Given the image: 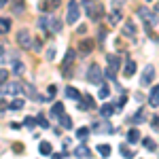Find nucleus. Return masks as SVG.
<instances>
[{"label": "nucleus", "mask_w": 159, "mask_h": 159, "mask_svg": "<svg viewBox=\"0 0 159 159\" xmlns=\"http://www.w3.org/2000/svg\"><path fill=\"white\" fill-rule=\"evenodd\" d=\"M83 9H85L87 17H89L91 21H98L100 17H102V13H104L102 4H98L96 0H85V2H83Z\"/></svg>", "instance_id": "obj_1"}, {"label": "nucleus", "mask_w": 159, "mask_h": 159, "mask_svg": "<svg viewBox=\"0 0 159 159\" xmlns=\"http://www.w3.org/2000/svg\"><path fill=\"white\" fill-rule=\"evenodd\" d=\"M38 25L43 28V30H47V32H60L61 30V21H57L55 17H49V15H43L40 19H38Z\"/></svg>", "instance_id": "obj_2"}, {"label": "nucleus", "mask_w": 159, "mask_h": 159, "mask_svg": "<svg viewBox=\"0 0 159 159\" xmlns=\"http://www.w3.org/2000/svg\"><path fill=\"white\" fill-rule=\"evenodd\" d=\"M136 15L144 21V24L151 28V25H157L159 24V17H157V13H153L151 9H147V7H140L138 11H136Z\"/></svg>", "instance_id": "obj_3"}, {"label": "nucleus", "mask_w": 159, "mask_h": 159, "mask_svg": "<svg viewBox=\"0 0 159 159\" xmlns=\"http://www.w3.org/2000/svg\"><path fill=\"white\" fill-rule=\"evenodd\" d=\"M0 93L2 96H19L21 93V83H17V81H11V83H2L0 85Z\"/></svg>", "instance_id": "obj_4"}, {"label": "nucleus", "mask_w": 159, "mask_h": 159, "mask_svg": "<svg viewBox=\"0 0 159 159\" xmlns=\"http://www.w3.org/2000/svg\"><path fill=\"white\" fill-rule=\"evenodd\" d=\"M79 15H81V9H79V2H74V0H70L68 2V11H66V21H68V25H72L79 21Z\"/></svg>", "instance_id": "obj_5"}, {"label": "nucleus", "mask_w": 159, "mask_h": 159, "mask_svg": "<svg viewBox=\"0 0 159 159\" xmlns=\"http://www.w3.org/2000/svg\"><path fill=\"white\" fill-rule=\"evenodd\" d=\"M17 45H19L21 49H25V51L34 49V43H32V36H30L28 30H19V32H17Z\"/></svg>", "instance_id": "obj_6"}, {"label": "nucleus", "mask_w": 159, "mask_h": 159, "mask_svg": "<svg viewBox=\"0 0 159 159\" xmlns=\"http://www.w3.org/2000/svg\"><path fill=\"white\" fill-rule=\"evenodd\" d=\"M87 81H89V83H93V85H100V83L104 81V76H102V68H100L98 64H91V66H89Z\"/></svg>", "instance_id": "obj_7"}, {"label": "nucleus", "mask_w": 159, "mask_h": 159, "mask_svg": "<svg viewBox=\"0 0 159 159\" xmlns=\"http://www.w3.org/2000/svg\"><path fill=\"white\" fill-rule=\"evenodd\" d=\"M153 79H155V68L148 64L147 68H144V72H142V76H140V83L147 87V85H151V83H153Z\"/></svg>", "instance_id": "obj_8"}, {"label": "nucleus", "mask_w": 159, "mask_h": 159, "mask_svg": "<svg viewBox=\"0 0 159 159\" xmlns=\"http://www.w3.org/2000/svg\"><path fill=\"white\" fill-rule=\"evenodd\" d=\"M60 7V0H43L40 4H38V9L43 13H51V11H55Z\"/></svg>", "instance_id": "obj_9"}, {"label": "nucleus", "mask_w": 159, "mask_h": 159, "mask_svg": "<svg viewBox=\"0 0 159 159\" xmlns=\"http://www.w3.org/2000/svg\"><path fill=\"white\" fill-rule=\"evenodd\" d=\"M148 104H151L153 108L159 106V85H155L153 89H151V93H148Z\"/></svg>", "instance_id": "obj_10"}, {"label": "nucleus", "mask_w": 159, "mask_h": 159, "mask_svg": "<svg viewBox=\"0 0 159 159\" xmlns=\"http://www.w3.org/2000/svg\"><path fill=\"white\" fill-rule=\"evenodd\" d=\"M79 108L81 110H91L93 108V100H91V96H85V98H79Z\"/></svg>", "instance_id": "obj_11"}, {"label": "nucleus", "mask_w": 159, "mask_h": 159, "mask_svg": "<svg viewBox=\"0 0 159 159\" xmlns=\"http://www.w3.org/2000/svg\"><path fill=\"white\" fill-rule=\"evenodd\" d=\"M123 74H125V76H134V74H136V61L134 60H127V61H125Z\"/></svg>", "instance_id": "obj_12"}, {"label": "nucleus", "mask_w": 159, "mask_h": 159, "mask_svg": "<svg viewBox=\"0 0 159 159\" xmlns=\"http://www.w3.org/2000/svg\"><path fill=\"white\" fill-rule=\"evenodd\" d=\"M108 21H110V25H117L119 21H123V15H121V11L119 9H115V11L108 15Z\"/></svg>", "instance_id": "obj_13"}, {"label": "nucleus", "mask_w": 159, "mask_h": 159, "mask_svg": "<svg viewBox=\"0 0 159 159\" xmlns=\"http://www.w3.org/2000/svg\"><path fill=\"white\" fill-rule=\"evenodd\" d=\"M140 140V132H138V127H132L129 132H127V142L129 144H136Z\"/></svg>", "instance_id": "obj_14"}, {"label": "nucleus", "mask_w": 159, "mask_h": 159, "mask_svg": "<svg viewBox=\"0 0 159 159\" xmlns=\"http://www.w3.org/2000/svg\"><path fill=\"white\" fill-rule=\"evenodd\" d=\"M123 34L129 38H136V25L132 24V21H127V24L123 25Z\"/></svg>", "instance_id": "obj_15"}, {"label": "nucleus", "mask_w": 159, "mask_h": 159, "mask_svg": "<svg viewBox=\"0 0 159 159\" xmlns=\"http://www.w3.org/2000/svg\"><path fill=\"white\" fill-rule=\"evenodd\" d=\"M79 49H81V53H91V49H93V43H91L89 38H85V40H81Z\"/></svg>", "instance_id": "obj_16"}, {"label": "nucleus", "mask_w": 159, "mask_h": 159, "mask_svg": "<svg viewBox=\"0 0 159 159\" xmlns=\"http://www.w3.org/2000/svg\"><path fill=\"white\" fill-rule=\"evenodd\" d=\"M61 115H64V106H61L60 102H55L53 108H51V117H53V119H60Z\"/></svg>", "instance_id": "obj_17"}, {"label": "nucleus", "mask_w": 159, "mask_h": 159, "mask_svg": "<svg viewBox=\"0 0 159 159\" xmlns=\"http://www.w3.org/2000/svg\"><path fill=\"white\" fill-rule=\"evenodd\" d=\"M106 60H108V64H110V68L117 72L119 70V66H121V60L117 57V55H106Z\"/></svg>", "instance_id": "obj_18"}, {"label": "nucleus", "mask_w": 159, "mask_h": 159, "mask_svg": "<svg viewBox=\"0 0 159 159\" xmlns=\"http://www.w3.org/2000/svg\"><path fill=\"white\" fill-rule=\"evenodd\" d=\"M13 74H17V76H21V74H25V66L21 64V61H13Z\"/></svg>", "instance_id": "obj_19"}, {"label": "nucleus", "mask_w": 159, "mask_h": 159, "mask_svg": "<svg viewBox=\"0 0 159 159\" xmlns=\"http://www.w3.org/2000/svg\"><path fill=\"white\" fill-rule=\"evenodd\" d=\"M98 96L102 100H106L110 96V89H108V85H106V83H104V81H102V83H100V89H98Z\"/></svg>", "instance_id": "obj_20"}, {"label": "nucleus", "mask_w": 159, "mask_h": 159, "mask_svg": "<svg viewBox=\"0 0 159 159\" xmlns=\"http://www.w3.org/2000/svg\"><path fill=\"white\" fill-rule=\"evenodd\" d=\"M74 155H76V157H91V151H89L85 144H81V147L74 151Z\"/></svg>", "instance_id": "obj_21"}, {"label": "nucleus", "mask_w": 159, "mask_h": 159, "mask_svg": "<svg viewBox=\"0 0 159 159\" xmlns=\"http://www.w3.org/2000/svg\"><path fill=\"white\" fill-rule=\"evenodd\" d=\"M100 115H102V117H110V115H115V106H112V104H104V106L100 108Z\"/></svg>", "instance_id": "obj_22"}, {"label": "nucleus", "mask_w": 159, "mask_h": 159, "mask_svg": "<svg viewBox=\"0 0 159 159\" xmlns=\"http://www.w3.org/2000/svg\"><path fill=\"white\" fill-rule=\"evenodd\" d=\"M9 108L11 110H21L24 108V98H15L11 104H9Z\"/></svg>", "instance_id": "obj_23"}, {"label": "nucleus", "mask_w": 159, "mask_h": 159, "mask_svg": "<svg viewBox=\"0 0 159 159\" xmlns=\"http://www.w3.org/2000/svg\"><path fill=\"white\" fill-rule=\"evenodd\" d=\"M57 121H60V123H61V127H66V129H70V127H72V119H70L68 115H61Z\"/></svg>", "instance_id": "obj_24"}, {"label": "nucleus", "mask_w": 159, "mask_h": 159, "mask_svg": "<svg viewBox=\"0 0 159 159\" xmlns=\"http://www.w3.org/2000/svg\"><path fill=\"white\" fill-rule=\"evenodd\" d=\"M66 98H70V100H79V98H81V93L76 91V87H68V89H66Z\"/></svg>", "instance_id": "obj_25"}, {"label": "nucleus", "mask_w": 159, "mask_h": 159, "mask_svg": "<svg viewBox=\"0 0 159 159\" xmlns=\"http://www.w3.org/2000/svg\"><path fill=\"white\" fill-rule=\"evenodd\" d=\"M51 151H53V148H51L49 142H40V147H38V153H40V155H51Z\"/></svg>", "instance_id": "obj_26"}, {"label": "nucleus", "mask_w": 159, "mask_h": 159, "mask_svg": "<svg viewBox=\"0 0 159 159\" xmlns=\"http://www.w3.org/2000/svg\"><path fill=\"white\" fill-rule=\"evenodd\" d=\"M11 30V19H0V34H7Z\"/></svg>", "instance_id": "obj_27"}, {"label": "nucleus", "mask_w": 159, "mask_h": 159, "mask_svg": "<svg viewBox=\"0 0 159 159\" xmlns=\"http://www.w3.org/2000/svg\"><path fill=\"white\" fill-rule=\"evenodd\" d=\"M15 4H13V13H17V15H21L24 13V0H13Z\"/></svg>", "instance_id": "obj_28"}, {"label": "nucleus", "mask_w": 159, "mask_h": 159, "mask_svg": "<svg viewBox=\"0 0 159 159\" xmlns=\"http://www.w3.org/2000/svg\"><path fill=\"white\" fill-rule=\"evenodd\" d=\"M72 61H74V51H72V49H68V53H66V60H64V68H68Z\"/></svg>", "instance_id": "obj_29"}, {"label": "nucleus", "mask_w": 159, "mask_h": 159, "mask_svg": "<svg viewBox=\"0 0 159 159\" xmlns=\"http://www.w3.org/2000/svg\"><path fill=\"white\" fill-rule=\"evenodd\" d=\"M144 148H147V151H157L155 140H153V138H144Z\"/></svg>", "instance_id": "obj_30"}, {"label": "nucleus", "mask_w": 159, "mask_h": 159, "mask_svg": "<svg viewBox=\"0 0 159 159\" xmlns=\"http://www.w3.org/2000/svg\"><path fill=\"white\" fill-rule=\"evenodd\" d=\"M98 153L102 155V157H108V155H110V147H108V144H100V147H98Z\"/></svg>", "instance_id": "obj_31"}, {"label": "nucleus", "mask_w": 159, "mask_h": 159, "mask_svg": "<svg viewBox=\"0 0 159 159\" xmlns=\"http://www.w3.org/2000/svg\"><path fill=\"white\" fill-rule=\"evenodd\" d=\"M134 123H140V121H144V108H140L138 112L134 115V119H132Z\"/></svg>", "instance_id": "obj_32"}, {"label": "nucleus", "mask_w": 159, "mask_h": 159, "mask_svg": "<svg viewBox=\"0 0 159 159\" xmlns=\"http://www.w3.org/2000/svg\"><path fill=\"white\" fill-rule=\"evenodd\" d=\"M25 89V91H28V96H30V98H34V96H36V91H34V87L30 85V83H25V85H21Z\"/></svg>", "instance_id": "obj_33"}, {"label": "nucleus", "mask_w": 159, "mask_h": 159, "mask_svg": "<svg viewBox=\"0 0 159 159\" xmlns=\"http://www.w3.org/2000/svg\"><path fill=\"white\" fill-rule=\"evenodd\" d=\"M151 127H153V132L159 134V117H153V119H151Z\"/></svg>", "instance_id": "obj_34"}, {"label": "nucleus", "mask_w": 159, "mask_h": 159, "mask_svg": "<svg viewBox=\"0 0 159 159\" xmlns=\"http://www.w3.org/2000/svg\"><path fill=\"white\" fill-rule=\"evenodd\" d=\"M119 151H121V153H123V155H125V157H134V153H132L129 148L125 147V144H121V147H119Z\"/></svg>", "instance_id": "obj_35"}, {"label": "nucleus", "mask_w": 159, "mask_h": 159, "mask_svg": "<svg viewBox=\"0 0 159 159\" xmlns=\"http://www.w3.org/2000/svg\"><path fill=\"white\" fill-rule=\"evenodd\" d=\"M7 79H9V70H4V68H0V85H2V83H4Z\"/></svg>", "instance_id": "obj_36"}, {"label": "nucleus", "mask_w": 159, "mask_h": 159, "mask_svg": "<svg viewBox=\"0 0 159 159\" xmlns=\"http://www.w3.org/2000/svg\"><path fill=\"white\" fill-rule=\"evenodd\" d=\"M38 125H40V127H49V123H47V119H45V115H38Z\"/></svg>", "instance_id": "obj_37"}, {"label": "nucleus", "mask_w": 159, "mask_h": 159, "mask_svg": "<svg viewBox=\"0 0 159 159\" xmlns=\"http://www.w3.org/2000/svg\"><path fill=\"white\" fill-rule=\"evenodd\" d=\"M55 93H57V87H55V85H49V87H47V96H49V98H53Z\"/></svg>", "instance_id": "obj_38"}, {"label": "nucleus", "mask_w": 159, "mask_h": 159, "mask_svg": "<svg viewBox=\"0 0 159 159\" xmlns=\"http://www.w3.org/2000/svg\"><path fill=\"white\" fill-rule=\"evenodd\" d=\"M25 125H28V127H34V125H36V119H34V117H25Z\"/></svg>", "instance_id": "obj_39"}, {"label": "nucleus", "mask_w": 159, "mask_h": 159, "mask_svg": "<svg viewBox=\"0 0 159 159\" xmlns=\"http://www.w3.org/2000/svg\"><path fill=\"white\" fill-rule=\"evenodd\" d=\"M87 134H89V129H87V127H81V129L76 132V136H79V138H87Z\"/></svg>", "instance_id": "obj_40"}, {"label": "nucleus", "mask_w": 159, "mask_h": 159, "mask_svg": "<svg viewBox=\"0 0 159 159\" xmlns=\"http://www.w3.org/2000/svg\"><path fill=\"white\" fill-rule=\"evenodd\" d=\"M47 60H55V47L47 49Z\"/></svg>", "instance_id": "obj_41"}, {"label": "nucleus", "mask_w": 159, "mask_h": 159, "mask_svg": "<svg viewBox=\"0 0 159 159\" xmlns=\"http://www.w3.org/2000/svg\"><path fill=\"white\" fill-rule=\"evenodd\" d=\"M125 2H127V0H112V7H115V9H121Z\"/></svg>", "instance_id": "obj_42"}, {"label": "nucleus", "mask_w": 159, "mask_h": 159, "mask_svg": "<svg viewBox=\"0 0 159 159\" xmlns=\"http://www.w3.org/2000/svg\"><path fill=\"white\" fill-rule=\"evenodd\" d=\"M4 110H7V104H4V102L0 100V112H4Z\"/></svg>", "instance_id": "obj_43"}, {"label": "nucleus", "mask_w": 159, "mask_h": 159, "mask_svg": "<svg viewBox=\"0 0 159 159\" xmlns=\"http://www.w3.org/2000/svg\"><path fill=\"white\" fill-rule=\"evenodd\" d=\"M4 4H7V0H0V9H2V7H4Z\"/></svg>", "instance_id": "obj_44"}, {"label": "nucleus", "mask_w": 159, "mask_h": 159, "mask_svg": "<svg viewBox=\"0 0 159 159\" xmlns=\"http://www.w3.org/2000/svg\"><path fill=\"white\" fill-rule=\"evenodd\" d=\"M155 11H157V13H159V2H157V4H155Z\"/></svg>", "instance_id": "obj_45"}, {"label": "nucleus", "mask_w": 159, "mask_h": 159, "mask_svg": "<svg viewBox=\"0 0 159 159\" xmlns=\"http://www.w3.org/2000/svg\"><path fill=\"white\" fill-rule=\"evenodd\" d=\"M2 51H4V49H2V47H0V55H2Z\"/></svg>", "instance_id": "obj_46"}, {"label": "nucleus", "mask_w": 159, "mask_h": 159, "mask_svg": "<svg viewBox=\"0 0 159 159\" xmlns=\"http://www.w3.org/2000/svg\"><path fill=\"white\" fill-rule=\"evenodd\" d=\"M148 2H151V0H148Z\"/></svg>", "instance_id": "obj_47"}]
</instances>
